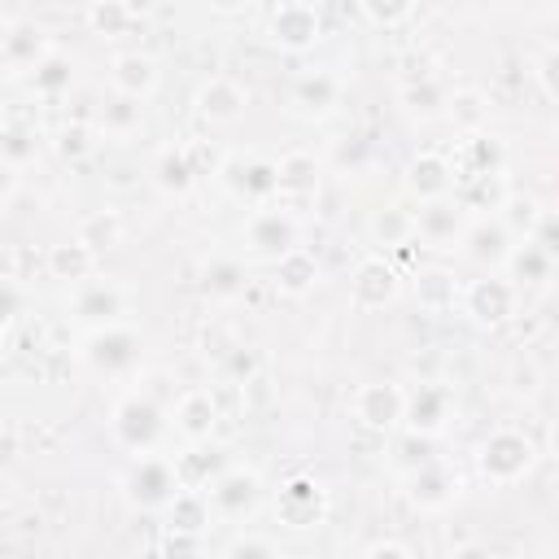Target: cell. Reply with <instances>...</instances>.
<instances>
[{"label": "cell", "mask_w": 559, "mask_h": 559, "mask_svg": "<svg viewBox=\"0 0 559 559\" xmlns=\"http://www.w3.org/2000/svg\"><path fill=\"white\" fill-rule=\"evenodd\" d=\"M476 467H480V476L489 485H515L533 467V441L524 432H515V428H498V432H489L480 441Z\"/></svg>", "instance_id": "6da1fadb"}, {"label": "cell", "mask_w": 559, "mask_h": 559, "mask_svg": "<svg viewBox=\"0 0 559 559\" xmlns=\"http://www.w3.org/2000/svg\"><path fill=\"white\" fill-rule=\"evenodd\" d=\"M175 489H179V472H175V463L157 459L153 450H148V454H135V463H131L127 476H122V493H127V502L140 507V511L166 507Z\"/></svg>", "instance_id": "7a4b0ae2"}, {"label": "cell", "mask_w": 559, "mask_h": 559, "mask_svg": "<svg viewBox=\"0 0 559 559\" xmlns=\"http://www.w3.org/2000/svg\"><path fill=\"white\" fill-rule=\"evenodd\" d=\"M328 515V493L314 476H288L275 493V520L284 528H314Z\"/></svg>", "instance_id": "3957f363"}, {"label": "cell", "mask_w": 559, "mask_h": 559, "mask_svg": "<svg viewBox=\"0 0 559 559\" xmlns=\"http://www.w3.org/2000/svg\"><path fill=\"white\" fill-rule=\"evenodd\" d=\"M83 358H87L96 371H105V376H122V371H131L135 358H140V336H135L131 328H122L118 319H114V323H100V328L87 336Z\"/></svg>", "instance_id": "277c9868"}, {"label": "cell", "mask_w": 559, "mask_h": 559, "mask_svg": "<svg viewBox=\"0 0 559 559\" xmlns=\"http://www.w3.org/2000/svg\"><path fill=\"white\" fill-rule=\"evenodd\" d=\"M114 437H118V445H127L131 454H148V450L157 445V437H162V411H157L148 397H140V393L122 397V402L114 406Z\"/></svg>", "instance_id": "5b68a950"}, {"label": "cell", "mask_w": 559, "mask_h": 559, "mask_svg": "<svg viewBox=\"0 0 559 559\" xmlns=\"http://www.w3.org/2000/svg\"><path fill=\"white\" fill-rule=\"evenodd\" d=\"M293 245H297V218L288 210H253L249 214V223H245V249L253 258L275 262Z\"/></svg>", "instance_id": "8992f818"}, {"label": "cell", "mask_w": 559, "mask_h": 559, "mask_svg": "<svg viewBox=\"0 0 559 559\" xmlns=\"http://www.w3.org/2000/svg\"><path fill=\"white\" fill-rule=\"evenodd\" d=\"M210 498V511L223 515V520H245L258 498H262V485H258V472H245V467H227L214 476V485L205 489Z\"/></svg>", "instance_id": "52a82bcc"}, {"label": "cell", "mask_w": 559, "mask_h": 559, "mask_svg": "<svg viewBox=\"0 0 559 559\" xmlns=\"http://www.w3.org/2000/svg\"><path fill=\"white\" fill-rule=\"evenodd\" d=\"M463 310H467L476 323H485V328L507 323V319L515 314V284L502 280V275L472 280V284L463 288Z\"/></svg>", "instance_id": "ba28073f"}, {"label": "cell", "mask_w": 559, "mask_h": 559, "mask_svg": "<svg viewBox=\"0 0 559 559\" xmlns=\"http://www.w3.org/2000/svg\"><path fill=\"white\" fill-rule=\"evenodd\" d=\"M402 406H406V393L389 380L380 384H362L354 393V419L362 428H376V432H389L393 424H402Z\"/></svg>", "instance_id": "9c48e42d"}, {"label": "cell", "mask_w": 559, "mask_h": 559, "mask_svg": "<svg viewBox=\"0 0 559 559\" xmlns=\"http://www.w3.org/2000/svg\"><path fill=\"white\" fill-rule=\"evenodd\" d=\"M349 297L358 310H380L397 297V271L384 258H362L354 280H349Z\"/></svg>", "instance_id": "30bf717a"}, {"label": "cell", "mask_w": 559, "mask_h": 559, "mask_svg": "<svg viewBox=\"0 0 559 559\" xmlns=\"http://www.w3.org/2000/svg\"><path fill=\"white\" fill-rule=\"evenodd\" d=\"M454 402H450V389L445 384H419L415 393H406V406H402V419L411 424V432L419 437H432L445 428Z\"/></svg>", "instance_id": "8fae6325"}, {"label": "cell", "mask_w": 559, "mask_h": 559, "mask_svg": "<svg viewBox=\"0 0 559 559\" xmlns=\"http://www.w3.org/2000/svg\"><path fill=\"white\" fill-rule=\"evenodd\" d=\"M271 39H275L280 48H288V52L310 48V44L319 39V13H314L310 4H301V0L280 4V9L271 13Z\"/></svg>", "instance_id": "7c38bea8"}, {"label": "cell", "mask_w": 559, "mask_h": 559, "mask_svg": "<svg viewBox=\"0 0 559 559\" xmlns=\"http://www.w3.org/2000/svg\"><path fill=\"white\" fill-rule=\"evenodd\" d=\"M459 240H463V253L472 262H480V266H502V258L515 245V236H511V227L502 218H476L467 231H459Z\"/></svg>", "instance_id": "4fadbf2b"}, {"label": "cell", "mask_w": 559, "mask_h": 559, "mask_svg": "<svg viewBox=\"0 0 559 559\" xmlns=\"http://www.w3.org/2000/svg\"><path fill=\"white\" fill-rule=\"evenodd\" d=\"M48 52H52L48 35L39 26H31V22H13V26L0 31V61L9 70H35Z\"/></svg>", "instance_id": "5bb4252c"}, {"label": "cell", "mask_w": 559, "mask_h": 559, "mask_svg": "<svg viewBox=\"0 0 559 559\" xmlns=\"http://www.w3.org/2000/svg\"><path fill=\"white\" fill-rule=\"evenodd\" d=\"M411 502L419 507V511H441V507H450L454 498H459V476L450 472V467H441V463H424L419 459V467L411 472Z\"/></svg>", "instance_id": "9a60e30c"}, {"label": "cell", "mask_w": 559, "mask_h": 559, "mask_svg": "<svg viewBox=\"0 0 559 559\" xmlns=\"http://www.w3.org/2000/svg\"><path fill=\"white\" fill-rule=\"evenodd\" d=\"M70 310L79 314V319H87V323H114L118 314H122V293L114 288V284H105V280H79L74 284V293H70Z\"/></svg>", "instance_id": "2e32d148"}, {"label": "cell", "mask_w": 559, "mask_h": 559, "mask_svg": "<svg viewBox=\"0 0 559 559\" xmlns=\"http://www.w3.org/2000/svg\"><path fill=\"white\" fill-rule=\"evenodd\" d=\"M450 188H454L450 157H441V153H419V157H411V166H406V192H411V197L437 201V197H445Z\"/></svg>", "instance_id": "e0dca14e"}, {"label": "cell", "mask_w": 559, "mask_h": 559, "mask_svg": "<svg viewBox=\"0 0 559 559\" xmlns=\"http://www.w3.org/2000/svg\"><path fill=\"white\" fill-rule=\"evenodd\" d=\"M109 83H114V92L144 100L157 87V61L144 57V52H118L114 66H109Z\"/></svg>", "instance_id": "ac0fdd59"}, {"label": "cell", "mask_w": 559, "mask_h": 559, "mask_svg": "<svg viewBox=\"0 0 559 559\" xmlns=\"http://www.w3.org/2000/svg\"><path fill=\"white\" fill-rule=\"evenodd\" d=\"M197 114L210 118V122H236V118L245 114V92H240V83H231V79H223V74H214L210 83H201V92H197Z\"/></svg>", "instance_id": "d6986e66"}, {"label": "cell", "mask_w": 559, "mask_h": 559, "mask_svg": "<svg viewBox=\"0 0 559 559\" xmlns=\"http://www.w3.org/2000/svg\"><path fill=\"white\" fill-rule=\"evenodd\" d=\"M218 424V406L205 389H188L179 402H175V428L188 437V441H205Z\"/></svg>", "instance_id": "ffe728a7"}, {"label": "cell", "mask_w": 559, "mask_h": 559, "mask_svg": "<svg viewBox=\"0 0 559 559\" xmlns=\"http://www.w3.org/2000/svg\"><path fill=\"white\" fill-rule=\"evenodd\" d=\"M314 280H319V262H314V253H306L301 245H293L288 253L275 258V288H280V293L301 297V293L314 288Z\"/></svg>", "instance_id": "44dd1931"}, {"label": "cell", "mask_w": 559, "mask_h": 559, "mask_svg": "<svg viewBox=\"0 0 559 559\" xmlns=\"http://www.w3.org/2000/svg\"><path fill=\"white\" fill-rule=\"evenodd\" d=\"M319 188V166L310 153H288L275 162V197H310Z\"/></svg>", "instance_id": "7402d4cb"}, {"label": "cell", "mask_w": 559, "mask_h": 559, "mask_svg": "<svg viewBox=\"0 0 559 559\" xmlns=\"http://www.w3.org/2000/svg\"><path fill=\"white\" fill-rule=\"evenodd\" d=\"M96 258H100V253H92V249L74 236V240H66V245H52V249H48V275H52V280H66V284H79V280H87V275L96 271Z\"/></svg>", "instance_id": "603a6c76"}, {"label": "cell", "mask_w": 559, "mask_h": 559, "mask_svg": "<svg viewBox=\"0 0 559 559\" xmlns=\"http://www.w3.org/2000/svg\"><path fill=\"white\" fill-rule=\"evenodd\" d=\"M502 266H511V280H524V284H542V280H550L555 253H550L546 245H537L533 236H524V245H511V253L502 258Z\"/></svg>", "instance_id": "cb8c5ba5"}, {"label": "cell", "mask_w": 559, "mask_h": 559, "mask_svg": "<svg viewBox=\"0 0 559 559\" xmlns=\"http://www.w3.org/2000/svg\"><path fill=\"white\" fill-rule=\"evenodd\" d=\"M454 183L476 179V175H498L502 170V148L493 140H463L459 144V162H450Z\"/></svg>", "instance_id": "d4e9b609"}, {"label": "cell", "mask_w": 559, "mask_h": 559, "mask_svg": "<svg viewBox=\"0 0 559 559\" xmlns=\"http://www.w3.org/2000/svg\"><path fill=\"white\" fill-rule=\"evenodd\" d=\"M459 205H445L441 197L437 201H424V210L415 214V236L428 240V245H450L459 236Z\"/></svg>", "instance_id": "484cf974"}, {"label": "cell", "mask_w": 559, "mask_h": 559, "mask_svg": "<svg viewBox=\"0 0 559 559\" xmlns=\"http://www.w3.org/2000/svg\"><path fill=\"white\" fill-rule=\"evenodd\" d=\"M367 231H371L376 245H384V249H402V245L415 240V214L402 210V205H384V210L371 214Z\"/></svg>", "instance_id": "4316f807"}, {"label": "cell", "mask_w": 559, "mask_h": 559, "mask_svg": "<svg viewBox=\"0 0 559 559\" xmlns=\"http://www.w3.org/2000/svg\"><path fill=\"white\" fill-rule=\"evenodd\" d=\"M336 100H341V83L328 70L301 74L297 87H293V105H301V114H328Z\"/></svg>", "instance_id": "83f0119b"}, {"label": "cell", "mask_w": 559, "mask_h": 559, "mask_svg": "<svg viewBox=\"0 0 559 559\" xmlns=\"http://www.w3.org/2000/svg\"><path fill=\"white\" fill-rule=\"evenodd\" d=\"M166 515H170V528L201 533L210 524V498L201 489H175L170 502H166Z\"/></svg>", "instance_id": "f1b7e54d"}, {"label": "cell", "mask_w": 559, "mask_h": 559, "mask_svg": "<svg viewBox=\"0 0 559 559\" xmlns=\"http://www.w3.org/2000/svg\"><path fill=\"white\" fill-rule=\"evenodd\" d=\"M153 183L162 192H188L197 183V170L188 162V148H162L153 162Z\"/></svg>", "instance_id": "f546056e"}, {"label": "cell", "mask_w": 559, "mask_h": 559, "mask_svg": "<svg viewBox=\"0 0 559 559\" xmlns=\"http://www.w3.org/2000/svg\"><path fill=\"white\" fill-rule=\"evenodd\" d=\"M122 214L118 210H92L83 223H79V240L92 249V253H100V249H114V245H122Z\"/></svg>", "instance_id": "4dcf8cb0"}, {"label": "cell", "mask_w": 559, "mask_h": 559, "mask_svg": "<svg viewBox=\"0 0 559 559\" xmlns=\"http://www.w3.org/2000/svg\"><path fill=\"white\" fill-rule=\"evenodd\" d=\"M87 22H92L96 35L118 39V35H127V31L135 26V13H131L127 4H118V0H96V4L87 9Z\"/></svg>", "instance_id": "1f68e13d"}, {"label": "cell", "mask_w": 559, "mask_h": 559, "mask_svg": "<svg viewBox=\"0 0 559 559\" xmlns=\"http://www.w3.org/2000/svg\"><path fill=\"white\" fill-rule=\"evenodd\" d=\"M201 275H205V280H201L205 293H214V297H236V293L245 288V271H240L236 258H210Z\"/></svg>", "instance_id": "d6a6232c"}, {"label": "cell", "mask_w": 559, "mask_h": 559, "mask_svg": "<svg viewBox=\"0 0 559 559\" xmlns=\"http://www.w3.org/2000/svg\"><path fill=\"white\" fill-rule=\"evenodd\" d=\"M31 87L39 92V96H61L66 87H70V61L66 57H57V52H48L35 70H31Z\"/></svg>", "instance_id": "836d02e7"}, {"label": "cell", "mask_w": 559, "mask_h": 559, "mask_svg": "<svg viewBox=\"0 0 559 559\" xmlns=\"http://www.w3.org/2000/svg\"><path fill=\"white\" fill-rule=\"evenodd\" d=\"M402 100H406V109H411V114H419V118H437V114H445V105H450L445 87H441V83H432V79L402 87Z\"/></svg>", "instance_id": "e575fe53"}, {"label": "cell", "mask_w": 559, "mask_h": 559, "mask_svg": "<svg viewBox=\"0 0 559 559\" xmlns=\"http://www.w3.org/2000/svg\"><path fill=\"white\" fill-rule=\"evenodd\" d=\"M135 127H140V100L118 92V100L105 105V131H114V135H131Z\"/></svg>", "instance_id": "d590c367"}, {"label": "cell", "mask_w": 559, "mask_h": 559, "mask_svg": "<svg viewBox=\"0 0 559 559\" xmlns=\"http://www.w3.org/2000/svg\"><path fill=\"white\" fill-rule=\"evenodd\" d=\"M0 157H4L9 166L31 162V157H35V135L22 131V127H0Z\"/></svg>", "instance_id": "8d00e7d4"}, {"label": "cell", "mask_w": 559, "mask_h": 559, "mask_svg": "<svg viewBox=\"0 0 559 559\" xmlns=\"http://www.w3.org/2000/svg\"><path fill=\"white\" fill-rule=\"evenodd\" d=\"M419 301H424L428 310L450 306V301H454V280H450L445 271H428V275L419 280Z\"/></svg>", "instance_id": "74e56055"}, {"label": "cell", "mask_w": 559, "mask_h": 559, "mask_svg": "<svg viewBox=\"0 0 559 559\" xmlns=\"http://www.w3.org/2000/svg\"><path fill=\"white\" fill-rule=\"evenodd\" d=\"M507 210H511V214H507L502 223L511 227V236H520V231H524V236H533V227H537V223H542V214H546V210H542L533 197H524V201H511Z\"/></svg>", "instance_id": "f35d334b"}, {"label": "cell", "mask_w": 559, "mask_h": 559, "mask_svg": "<svg viewBox=\"0 0 559 559\" xmlns=\"http://www.w3.org/2000/svg\"><path fill=\"white\" fill-rule=\"evenodd\" d=\"M411 9H415V0H362V13H367L371 22H380V26H397V22H406Z\"/></svg>", "instance_id": "ab89813d"}, {"label": "cell", "mask_w": 559, "mask_h": 559, "mask_svg": "<svg viewBox=\"0 0 559 559\" xmlns=\"http://www.w3.org/2000/svg\"><path fill=\"white\" fill-rule=\"evenodd\" d=\"M57 148L70 157V153H87L92 148V140H87V127H66L61 131V140H57Z\"/></svg>", "instance_id": "60d3db41"}, {"label": "cell", "mask_w": 559, "mask_h": 559, "mask_svg": "<svg viewBox=\"0 0 559 559\" xmlns=\"http://www.w3.org/2000/svg\"><path fill=\"white\" fill-rule=\"evenodd\" d=\"M162 550H166V555H183V550H201V542H197V533H183V528H170V537L162 542Z\"/></svg>", "instance_id": "b9f144b4"}, {"label": "cell", "mask_w": 559, "mask_h": 559, "mask_svg": "<svg viewBox=\"0 0 559 559\" xmlns=\"http://www.w3.org/2000/svg\"><path fill=\"white\" fill-rule=\"evenodd\" d=\"M227 555H280L275 542H258V537H240L227 546Z\"/></svg>", "instance_id": "7bdbcfd3"}, {"label": "cell", "mask_w": 559, "mask_h": 559, "mask_svg": "<svg viewBox=\"0 0 559 559\" xmlns=\"http://www.w3.org/2000/svg\"><path fill=\"white\" fill-rule=\"evenodd\" d=\"M362 555H371V559H376V555H402V559H406L411 546H406V542H389V537H380V542H367Z\"/></svg>", "instance_id": "ee69618b"}, {"label": "cell", "mask_w": 559, "mask_h": 559, "mask_svg": "<svg viewBox=\"0 0 559 559\" xmlns=\"http://www.w3.org/2000/svg\"><path fill=\"white\" fill-rule=\"evenodd\" d=\"M550 70H555V52H546V57H542V66H537V79H542V96H546V100H555V83H550Z\"/></svg>", "instance_id": "f6af8a7d"}, {"label": "cell", "mask_w": 559, "mask_h": 559, "mask_svg": "<svg viewBox=\"0 0 559 559\" xmlns=\"http://www.w3.org/2000/svg\"><path fill=\"white\" fill-rule=\"evenodd\" d=\"M13 310H17V288L0 284V323H4V319H13Z\"/></svg>", "instance_id": "bcb514c9"}, {"label": "cell", "mask_w": 559, "mask_h": 559, "mask_svg": "<svg viewBox=\"0 0 559 559\" xmlns=\"http://www.w3.org/2000/svg\"><path fill=\"white\" fill-rule=\"evenodd\" d=\"M13 188H17V166H9V162L0 157V201H4Z\"/></svg>", "instance_id": "7dc6e473"}, {"label": "cell", "mask_w": 559, "mask_h": 559, "mask_svg": "<svg viewBox=\"0 0 559 559\" xmlns=\"http://www.w3.org/2000/svg\"><path fill=\"white\" fill-rule=\"evenodd\" d=\"M253 367H258V362H253V354H245V349H236V354H231V371L253 376Z\"/></svg>", "instance_id": "c3c4849f"}, {"label": "cell", "mask_w": 559, "mask_h": 559, "mask_svg": "<svg viewBox=\"0 0 559 559\" xmlns=\"http://www.w3.org/2000/svg\"><path fill=\"white\" fill-rule=\"evenodd\" d=\"M214 9H223V13H231V9H240V4H249V0H210Z\"/></svg>", "instance_id": "681fc988"}, {"label": "cell", "mask_w": 559, "mask_h": 559, "mask_svg": "<svg viewBox=\"0 0 559 559\" xmlns=\"http://www.w3.org/2000/svg\"><path fill=\"white\" fill-rule=\"evenodd\" d=\"M118 4H127V9H131V13H135V9H144V4H148V0H118Z\"/></svg>", "instance_id": "f907efd6"}]
</instances>
